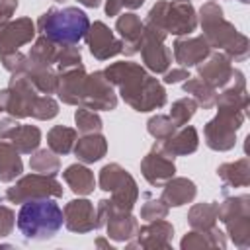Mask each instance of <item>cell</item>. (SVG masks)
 Returning a JSON list of instances; mask_svg holds the SVG:
<instances>
[{"label":"cell","instance_id":"1","mask_svg":"<svg viewBox=\"0 0 250 250\" xmlns=\"http://www.w3.org/2000/svg\"><path fill=\"white\" fill-rule=\"evenodd\" d=\"M62 219V211L53 199H29L20 207L18 229L27 240H49L61 230Z\"/></svg>","mask_w":250,"mask_h":250},{"label":"cell","instance_id":"2","mask_svg":"<svg viewBox=\"0 0 250 250\" xmlns=\"http://www.w3.org/2000/svg\"><path fill=\"white\" fill-rule=\"evenodd\" d=\"M88 25L90 23L86 14L80 12L78 8H64V10L51 8L39 20L41 31L49 39L62 43H76L78 39H82L84 33L88 31Z\"/></svg>","mask_w":250,"mask_h":250},{"label":"cell","instance_id":"3","mask_svg":"<svg viewBox=\"0 0 250 250\" xmlns=\"http://www.w3.org/2000/svg\"><path fill=\"white\" fill-rule=\"evenodd\" d=\"M74 168V172H76V180L74 178H66L74 188V191H80V193H86V191H90L92 189V176H90V172L88 170H84V168H76V166H72Z\"/></svg>","mask_w":250,"mask_h":250}]
</instances>
